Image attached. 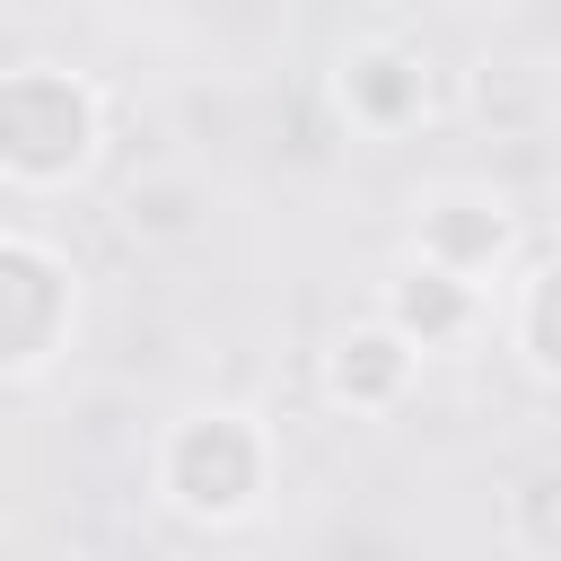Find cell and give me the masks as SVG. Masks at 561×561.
I'll return each mask as SVG.
<instances>
[{
  "mask_svg": "<svg viewBox=\"0 0 561 561\" xmlns=\"http://www.w3.org/2000/svg\"><path fill=\"white\" fill-rule=\"evenodd\" d=\"M263 473H272V447H263V430H254L245 412H193V421H175L167 447H158L167 500H175L184 517H202V526L245 517V508L263 500Z\"/></svg>",
  "mask_w": 561,
  "mask_h": 561,
  "instance_id": "obj_2",
  "label": "cell"
},
{
  "mask_svg": "<svg viewBox=\"0 0 561 561\" xmlns=\"http://www.w3.org/2000/svg\"><path fill=\"white\" fill-rule=\"evenodd\" d=\"M386 324L412 342V351H447L473 333V280L438 272V263H412L386 280Z\"/></svg>",
  "mask_w": 561,
  "mask_h": 561,
  "instance_id": "obj_7",
  "label": "cell"
},
{
  "mask_svg": "<svg viewBox=\"0 0 561 561\" xmlns=\"http://www.w3.org/2000/svg\"><path fill=\"white\" fill-rule=\"evenodd\" d=\"M517 535L535 552H561V465H535L517 482Z\"/></svg>",
  "mask_w": 561,
  "mask_h": 561,
  "instance_id": "obj_9",
  "label": "cell"
},
{
  "mask_svg": "<svg viewBox=\"0 0 561 561\" xmlns=\"http://www.w3.org/2000/svg\"><path fill=\"white\" fill-rule=\"evenodd\" d=\"M517 342H526V359H535L543 377H561V254L535 263V280H526V298H517Z\"/></svg>",
  "mask_w": 561,
  "mask_h": 561,
  "instance_id": "obj_8",
  "label": "cell"
},
{
  "mask_svg": "<svg viewBox=\"0 0 561 561\" xmlns=\"http://www.w3.org/2000/svg\"><path fill=\"white\" fill-rule=\"evenodd\" d=\"M96 158V96L70 70H9L0 79V167L18 184H70Z\"/></svg>",
  "mask_w": 561,
  "mask_h": 561,
  "instance_id": "obj_1",
  "label": "cell"
},
{
  "mask_svg": "<svg viewBox=\"0 0 561 561\" xmlns=\"http://www.w3.org/2000/svg\"><path fill=\"white\" fill-rule=\"evenodd\" d=\"M412 386V342L377 316V324H351L333 351H324V394L351 403V412H386L394 394Z\"/></svg>",
  "mask_w": 561,
  "mask_h": 561,
  "instance_id": "obj_6",
  "label": "cell"
},
{
  "mask_svg": "<svg viewBox=\"0 0 561 561\" xmlns=\"http://www.w3.org/2000/svg\"><path fill=\"white\" fill-rule=\"evenodd\" d=\"M61 333H70V263H53L35 237H0V368L35 377Z\"/></svg>",
  "mask_w": 561,
  "mask_h": 561,
  "instance_id": "obj_3",
  "label": "cell"
},
{
  "mask_svg": "<svg viewBox=\"0 0 561 561\" xmlns=\"http://www.w3.org/2000/svg\"><path fill=\"white\" fill-rule=\"evenodd\" d=\"M342 105H351V123H368V131H403V123H421V105H430V61L412 53V44H351L342 53Z\"/></svg>",
  "mask_w": 561,
  "mask_h": 561,
  "instance_id": "obj_4",
  "label": "cell"
},
{
  "mask_svg": "<svg viewBox=\"0 0 561 561\" xmlns=\"http://www.w3.org/2000/svg\"><path fill=\"white\" fill-rule=\"evenodd\" d=\"M508 245H517V219L500 193H438L421 210V263H438L456 280H482Z\"/></svg>",
  "mask_w": 561,
  "mask_h": 561,
  "instance_id": "obj_5",
  "label": "cell"
}]
</instances>
